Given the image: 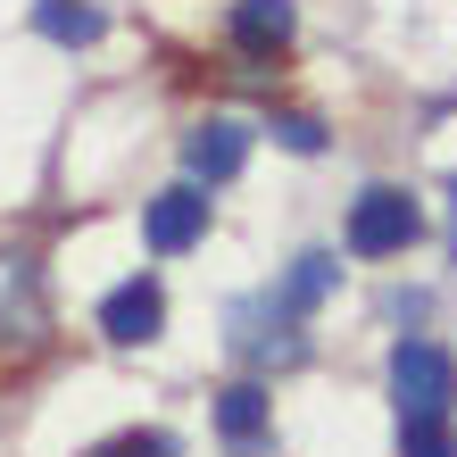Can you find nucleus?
<instances>
[{
    "label": "nucleus",
    "mask_w": 457,
    "mask_h": 457,
    "mask_svg": "<svg viewBox=\"0 0 457 457\" xmlns=\"http://www.w3.org/2000/svg\"><path fill=\"white\" fill-rule=\"evenodd\" d=\"M391 399H399V416H449V399H457V358L441 341H399L391 349Z\"/></svg>",
    "instance_id": "obj_1"
},
{
    "label": "nucleus",
    "mask_w": 457,
    "mask_h": 457,
    "mask_svg": "<svg viewBox=\"0 0 457 457\" xmlns=\"http://www.w3.org/2000/svg\"><path fill=\"white\" fill-rule=\"evenodd\" d=\"M416 233H424V208L408 192H391V183L358 192V208H349V258H399Z\"/></svg>",
    "instance_id": "obj_2"
},
{
    "label": "nucleus",
    "mask_w": 457,
    "mask_h": 457,
    "mask_svg": "<svg viewBox=\"0 0 457 457\" xmlns=\"http://www.w3.org/2000/svg\"><path fill=\"white\" fill-rule=\"evenodd\" d=\"M225 341H233V358H250V366H300L308 358V341H300V316H291L283 300H241L225 316Z\"/></svg>",
    "instance_id": "obj_3"
},
{
    "label": "nucleus",
    "mask_w": 457,
    "mask_h": 457,
    "mask_svg": "<svg viewBox=\"0 0 457 457\" xmlns=\"http://www.w3.org/2000/svg\"><path fill=\"white\" fill-rule=\"evenodd\" d=\"M50 333V300H42V266L25 250H0V349H34Z\"/></svg>",
    "instance_id": "obj_4"
},
{
    "label": "nucleus",
    "mask_w": 457,
    "mask_h": 457,
    "mask_svg": "<svg viewBox=\"0 0 457 457\" xmlns=\"http://www.w3.org/2000/svg\"><path fill=\"white\" fill-rule=\"evenodd\" d=\"M100 333H109L117 349H142V341H158V333H167V291H158L150 275L117 283L109 300H100Z\"/></svg>",
    "instance_id": "obj_5"
},
{
    "label": "nucleus",
    "mask_w": 457,
    "mask_h": 457,
    "mask_svg": "<svg viewBox=\"0 0 457 457\" xmlns=\"http://www.w3.org/2000/svg\"><path fill=\"white\" fill-rule=\"evenodd\" d=\"M200 233H208V192H200V183H175V192H158L142 208V241L158 258H183Z\"/></svg>",
    "instance_id": "obj_6"
},
{
    "label": "nucleus",
    "mask_w": 457,
    "mask_h": 457,
    "mask_svg": "<svg viewBox=\"0 0 457 457\" xmlns=\"http://www.w3.org/2000/svg\"><path fill=\"white\" fill-rule=\"evenodd\" d=\"M241 158H250V133H241L233 117H208V125L183 133V175L192 183H233Z\"/></svg>",
    "instance_id": "obj_7"
},
{
    "label": "nucleus",
    "mask_w": 457,
    "mask_h": 457,
    "mask_svg": "<svg viewBox=\"0 0 457 457\" xmlns=\"http://www.w3.org/2000/svg\"><path fill=\"white\" fill-rule=\"evenodd\" d=\"M266 416H275V408H266V383H225L217 391V433H225V449L250 457L266 441Z\"/></svg>",
    "instance_id": "obj_8"
},
{
    "label": "nucleus",
    "mask_w": 457,
    "mask_h": 457,
    "mask_svg": "<svg viewBox=\"0 0 457 457\" xmlns=\"http://www.w3.org/2000/svg\"><path fill=\"white\" fill-rule=\"evenodd\" d=\"M291 25H300L291 0H241V9H233V42L250 50V59H275V50L291 42Z\"/></svg>",
    "instance_id": "obj_9"
},
{
    "label": "nucleus",
    "mask_w": 457,
    "mask_h": 457,
    "mask_svg": "<svg viewBox=\"0 0 457 457\" xmlns=\"http://www.w3.org/2000/svg\"><path fill=\"white\" fill-rule=\"evenodd\" d=\"M333 283H341V258H333V250H308V258H291V275H283V291H275V300H283L291 316H308Z\"/></svg>",
    "instance_id": "obj_10"
},
{
    "label": "nucleus",
    "mask_w": 457,
    "mask_h": 457,
    "mask_svg": "<svg viewBox=\"0 0 457 457\" xmlns=\"http://www.w3.org/2000/svg\"><path fill=\"white\" fill-rule=\"evenodd\" d=\"M34 25H42L50 42H67V50L100 42V9H92V0H42V9H34Z\"/></svg>",
    "instance_id": "obj_11"
},
{
    "label": "nucleus",
    "mask_w": 457,
    "mask_h": 457,
    "mask_svg": "<svg viewBox=\"0 0 457 457\" xmlns=\"http://www.w3.org/2000/svg\"><path fill=\"white\" fill-rule=\"evenodd\" d=\"M399 457H457L449 416H399Z\"/></svg>",
    "instance_id": "obj_12"
},
{
    "label": "nucleus",
    "mask_w": 457,
    "mask_h": 457,
    "mask_svg": "<svg viewBox=\"0 0 457 457\" xmlns=\"http://www.w3.org/2000/svg\"><path fill=\"white\" fill-rule=\"evenodd\" d=\"M275 142L300 150V158H316V150H325V125H316V117H275Z\"/></svg>",
    "instance_id": "obj_13"
},
{
    "label": "nucleus",
    "mask_w": 457,
    "mask_h": 457,
    "mask_svg": "<svg viewBox=\"0 0 457 457\" xmlns=\"http://www.w3.org/2000/svg\"><path fill=\"white\" fill-rule=\"evenodd\" d=\"M92 457H175V441H167V433H125V441L92 449Z\"/></svg>",
    "instance_id": "obj_14"
}]
</instances>
